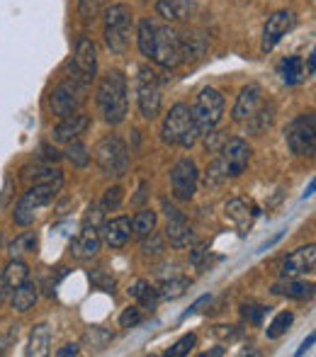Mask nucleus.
I'll use <instances>...</instances> for the list:
<instances>
[{
    "label": "nucleus",
    "instance_id": "393cba45",
    "mask_svg": "<svg viewBox=\"0 0 316 357\" xmlns=\"http://www.w3.org/2000/svg\"><path fill=\"white\" fill-rule=\"evenodd\" d=\"M49 345H52V328H49L47 324L34 326V328H32V335H29L27 355H34V357L49 355Z\"/></svg>",
    "mask_w": 316,
    "mask_h": 357
},
{
    "label": "nucleus",
    "instance_id": "412c9836",
    "mask_svg": "<svg viewBox=\"0 0 316 357\" xmlns=\"http://www.w3.org/2000/svg\"><path fill=\"white\" fill-rule=\"evenodd\" d=\"M100 231L93 229V226H83L80 236L71 243V253L76 255L78 260H90L100 253Z\"/></svg>",
    "mask_w": 316,
    "mask_h": 357
},
{
    "label": "nucleus",
    "instance_id": "e433bc0d",
    "mask_svg": "<svg viewBox=\"0 0 316 357\" xmlns=\"http://www.w3.org/2000/svg\"><path fill=\"white\" fill-rule=\"evenodd\" d=\"M34 248H37V236H34L32 231H27V234L17 236V238L10 243V255L17 258V255H22V253H32Z\"/></svg>",
    "mask_w": 316,
    "mask_h": 357
},
{
    "label": "nucleus",
    "instance_id": "4c0bfd02",
    "mask_svg": "<svg viewBox=\"0 0 316 357\" xmlns=\"http://www.w3.org/2000/svg\"><path fill=\"white\" fill-rule=\"evenodd\" d=\"M66 158L71 160L76 168H85V165L90 163V153H88V149H85V144H80V142H71L68 144V149H66Z\"/></svg>",
    "mask_w": 316,
    "mask_h": 357
},
{
    "label": "nucleus",
    "instance_id": "473e14b6",
    "mask_svg": "<svg viewBox=\"0 0 316 357\" xmlns=\"http://www.w3.org/2000/svg\"><path fill=\"white\" fill-rule=\"evenodd\" d=\"M190 287V280L188 278H170V280H163L158 287V296L163 299H178L188 291Z\"/></svg>",
    "mask_w": 316,
    "mask_h": 357
},
{
    "label": "nucleus",
    "instance_id": "2f4dec72",
    "mask_svg": "<svg viewBox=\"0 0 316 357\" xmlns=\"http://www.w3.org/2000/svg\"><path fill=\"white\" fill-rule=\"evenodd\" d=\"M207 49V39L200 37V34H193L188 39H180V52H183V61H190V59H200Z\"/></svg>",
    "mask_w": 316,
    "mask_h": 357
},
{
    "label": "nucleus",
    "instance_id": "8fccbe9b",
    "mask_svg": "<svg viewBox=\"0 0 316 357\" xmlns=\"http://www.w3.org/2000/svg\"><path fill=\"white\" fill-rule=\"evenodd\" d=\"M312 345H314V333H312V335H309V338H307V340H304V343H302V348H299V350H297V355H304V353H307V350H309V348H312Z\"/></svg>",
    "mask_w": 316,
    "mask_h": 357
},
{
    "label": "nucleus",
    "instance_id": "79ce46f5",
    "mask_svg": "<svg viewBox=\"0 0 316 357\" xmlns=\"http://www.w3.org/2000/svg\"><path fill=\"white\" fill-rule=\"evenodd\" d=\"M90 280H93V284L98 287V289L103 291H110V294H114V278L107 273H103V270H95V273H90Z\"/></svg>",
    "mask_w": 316,
    "mask_h": 357
},
{
    "label": "nucleus",
    "instance_id": "1a4fd4ad",
    "mask_svg": "<svg viewBox=\"0 0 316 357\" xmlns=\"http://www.w3.org/2000/svg\"><path fill=\"white\" fill-rule=\"evenodd\" d=\"M285 139L292 153L297 155H314L316 149V117L314 112L299 114L285 129Z\"/></svg>",
    "mask_w": 316,
    "mask_h": 357
},
{
    "label": "nucleus",
    "instance_id": "ddd939ff",
    "mask_svg": "<svg viewBox=\"0 0 316 357\" xmlns=\"http://www.w3.org/2000/svg\"><path fill=\"white\" fill-rule=\"evenodd\" d=\"M219 158H222L229 178H239L250 163V146L243 139H229L219 149Z\"/></svg>",
    "mask_w": 316,
    "mask_h": 357
},
{
    "label": "nucleus",
    "instance_id": "f03ea898",
    "mask_svg": "<svg viewBox=\"0 0 316 357\" xmlns=\"http://www.w3.org/2000/svg\"><path fill=\"white\" fill-rule=\"evenodd\" d=\"M160 134H163V142L170 146H183V149H193L197 144V139L202 137L195 124L193 114H190V107L185 102H178L170 107V112L165 114L163 127H160Z\"/></svg>",
    "mask_w": 316,
    "mask_h": 357
},
{
    "label": "nucleus",
    "instance_id": "72a5a7b5",
    "mask_svg": "<svg viewBox=\"0 0 316 357\" xmlns=\"http://www.w3.org/2000/svg\"><path fill=\"white\" fill-rule=\"evenodd\" d=\"M227 180H229V175H227V168H224L222 158H214L212 163L207 165V170H204V185H207L209 190L222 188Z\"/></svg>",
    "mask_w": 316,
    "mask_h": 357
},
{
    "label": "nucleus",
    "instance_id": "aec40b11",
    "mask_svg": "<svg viewBox=\"0 0 316 357\" xmlns=\"http://www.w3.org/2000/svg\"><path fill=\"white\" fill-rule=\"evenodd\" d=\"M165 238L173 248H188L190 243L195 241V234H193V226L188 224L185 214H175V216H168V224H165Z\"/></svg>",
    "mask_w": 316,
    "mask_h": 357
},
{
    "label": "nucleus",
    "instance_id": "20e7f679",
    "mask_svg": "<svg viewBox=\"0 0 316 357\" xmlns=\"http://www.w3.org/2000/svg\"><path fill=\"white\" fill-rule=\"evenodd\" d=\"M88 80H83L80 75H68L66 80H61V83L54 88L52 93V112L57 114V117H68V114H76L80 112V107L85 105V100H88Z\"/></svg>",
    "mask_w": 316,
    "mask_h": 357
},
{
    "label": "nucleus",
    "instance_id": "b1692460",
    "mask_svg": "<svg viewBox=\"0 0 316 357\" xmlns=\"http://www.w3.org/2000/svg\"><path fill=\"white\" fill-rule=\"evenodd\" d=\"M39 299V287L32 282V280H27V282H22L20 287H15L13 289V299H10V304H13L15 311H20V314H24V311H29L34 304H37Z\"/></svg>",
    "mask_w": 316,
    "mask_h": 357
},
{
    "label": "nucleus",
    "instance_id": "f8f14e48",
    "mask_svg": "<svg viewBox=\"0 0 316 357\" xmlns=\"http://www.w3.org/2000/svg\"><path fill=\"white\" fill-rule=\"evenodd\" d=\"M294 24H297V17H294L292 10H278V13L270 15L263 29V52L265 54L273 52V49L283 42L285 34L292 32Z\"/></svg>",
    "mask_w": 316,
    "mask_h": 357
},
{
    "label": "nucleus",
    "instance_id": "c03bdc74",
    "mask_svg": "<svg viewBox=\"0 0 316 357\" xmlns=\"http://www.w3.org/2000/svg\"><path fill=\"white\" fill-rule=\"evenodd\" d=\"M144 238H146V241H144L142 250H144V253H146V255H160V253H163V250H165L163 238L153 234V231H151V234H149V236H144Z\"/></svg>",
    "mask_w": 316,
    "mask_h": 357
},
{
    "label": "nucleus",
    "instance_id": "37998d69",
    "mask_svg": "<svg viewBox=\"0 0 316 357\" xmlns=\"http://www.w3.org/2000/svg\"><path fill=\"white\" fill-rule=\"evenodd\" d=\"M142 319H144L142 309H139V306H129V309H124L122 316H119V326H122V328H132V326L142 324Z\"/></svg>",
    "mask_w": 316,
    "mask_h": 357
},
{
    "label": "nucleus",
    "instance_id": "423d86ee",
    "mask_svg": "<svg viewBox=\"0 0 316 357\" xmlns=\"http://www.w3.org/2000/svg\"><path fill=\"white\" fill-rule=\"evenodd\" d=\"M95 163H98L100 170H103L105 175H110V178H112V175L114 178H122L129 170L127 144L119 137H114V134L100 139L98 146H95Z\"/></svg>",
    "mask_w": 316,
    "mask_h": 357
},
{
    "label": "nucleus",
    "instance_id": "a19ab883",
    "mask_svg": "<svg viewBox=\"0 0 316 357\" xmlns=\"http://www.w3.org/2000/svg\"><path fill=\"white\" fill-rule=\"evenodd\" d=\"M103 204L100 202H93L88 207V212L83 216V226H93V229H100V224L105 221V212H103Z\"/></svg>",
    "mask_w": 316,
    "mask_h": 357
},
{
    "label": "nucleus",
    "instance_id": "7c9ffc66",
    "mask_svg": "<svg viewBox=\"0 0 316 357\" xmlns=\"http://www.w3.org/2000/svg\"><path fill=\"white\" fill-rule=\"evenodd\" d=\"M153 229H156V212H153V209H142V212L134 214V219H132V231L139 236V238L149 236Z\"/></svg>",
    "mask_w": 316,
    "mask_h": 357
},
{
    "label": "nucleus",
    "instance_id": "6ab92c4d",
    "mask_svg": "<svg viewBox=\"0 0 316 357\" xmlns=\"http://www.w3.org/2000/svg\"><path fill=\"white\" fill-rule=\"evenodd\" d=\"M90 127V117L88 114H68V117H61V122L57 124V129H54V139H57L59 144H71L76 142L80 134H85V129Z\"/></svg>",
    "mask_w": 316,
    "mask_h": 357
},
{
    "label": "nucleus",
    "instance_id": "cd10ccee",
    "mask_svg": "<svg viewBox=\"0 0 316 357\" xmlns=\"http://www.w3.org/2000/svg\"><path fill=\"white\" fill-rule=\"evenodd\" d=\"M22 180H27L29 185H42V183H54V180H61V173L57 168H49V165H27L22 168Z\"/></svg>",
    "mask_w": 316,
    "mask_h": 357
},
{
    "label": "nucleus",
    "instance_id": "7ed1b4c3",
    "mask_svg": "<svg viewBox=\"0 0 316 357\" xmlns=\"http://www.w3.org/2000/svg\"><path fill=\"white\" fill-rule=\"evenodd\" d=\"M134 15L132 8L124 3L110 5L107 13H105V44L112 54L122 56L129 47V39H132V27H134Z\"/></svg>",
    "mask_w": 316,
    "mask_h": 357
},
{
    "label": "nucleus",
    "instance_id": "ea45409f",
    "mask_svg": "<svg viewBox=\"0 0 316 357\" xmlns=\"http://www.w3.org/2000/svg\"><path fill=\"white\" fill-rule=\"evenodd\" d=\"M195 345H197V335L195 333H188V335H183V338L178 340V343L173 345V348L168 350V357H183V355H188L190 350L195 348Z\"/></svg>",
    "mask_w": 316,
    "mask_h": 357
},
{
    "label": "nucleus",
    "instance_id": "4468645a",
    "mask_svg": "<svg viewBox=\"0 0 316 357\" xmlns=\"http://www.w3.org/2000/svg\"><path fill=\"white\" fill-rule=\"evenodd\" d=\"M316 265V248L312 243L302 245V248L292 250L287 258L283 260V278H304V275H312Z\"/></svg>",
    "mask_w": 316,
    "mask_h": 357
},
{
    "label": "nucleus",
    "instance_id": "9b49d317",
    "mask_svg": "<svg viewBox=\"0 0 316 357\" xmlns=\"http://www.w3.org/2000/svg\"><path fill=\"white\" fill-rule=\"evenodd\" d=\"M197 183H200V173L195 160L190 158H180L178 163L170 170V185H173V195L183 202L195 197L197 192Z\"/></svg>",
    "mask_w": 316,
    "mask_h": 357
},
{
    "label": "nucleus",
    "instance_id": "0eeeda50",
    "mask_svg": "<svg viewBox=\"0 0 316 357\" xmlns=\"http://www.w3.org/2000/svg\"><path fill=\"white\" fill-rule=\"evenodd\" d=\"M137 105H139V112H142L146 119H156L160 114V105H163V88H160L158 73L149 66L139 68Z\"/></svg>",
    "mask_w": 316,
    "mask_h": 357
},
{
    "label": "nucleus",
    "instance_id": "5701e85b",
    "mask_svg": "<svg viewBox=\"0 0 316 357\" xmlns=\"http://www.w3.org/2000/svg\"><path fill=\"white\" fill-rule=\"evenodd\" d=\"M273 294L287 296V299L307 301L314 296V284L302 282L299 278H285V282H278L273 287Z\"/></svg>",
    "mask_w": 316,
    "mask_h": 357
},
{
    "label": "nucleus",
    "instance_id": "c756f323",
    "mask_svg": "<svg viewBox=\"0 0 316 357\" xmlns=\"http://www.w3.org/2000/svg\"><path fill=\"white\" fill-rule=\"evenodd\" d=\"M3 280H5V284H8V289H15V287H20L29 280V268L22 263V260L13 258L8 263V268L3 270Z\"/></svg>",
    "mask_w": 316,
    "mask_h": 357
},
{
    "label": "nucleus",
    "instance_id": "dca6fc26",
    "mask_svg": "<svg viewBox=\"0 0 316 357\" xmlns=\"http://www.w3.org/2000/svg\"><path fill=\"white\" fill-rule=\"evenodd\" d=\"M100 234H103V241L110 248H124L127 241L132 238V219H127V216H114V219L103 221V224H100Z\"/></svg>",
    "mask_w": 316,
    "mask_h": 357
},
{
    "label": "nucleus",
    "instance_id": "3c124183",
    "mask_svg": "<svg viewBox=\"0 0 316 357\" xmlns=\"http://www.w3.org/2000/svg\"><path fill=\"white\" fill-rule=\"evenodd\" d=\"M5 294H8V284H5L3 280V270H0V304L5 301Z\"/></svg>",
    "mask_w": 316,
    "mask_h": 357
},
{
    "label": "nucleus",
    "instance_id": "2eb2a0df",
    "mask_svg": "<svg viewBox=\"0 0 316 357\" xmlns=\"http://www.w3.org/2000/svg\"><path fill=\"white\" fill-rule=\"evenodd\" d=\"M73 71L83 80H93L95 71H98V49H95L93 39L80 37L76 44V56H73Z\"/></svg>",
    "mask_w": 316,
    "mask_h": 357
},
{
    "label": "nucleus",
    "instance_id": "a211bd4d",
    "mask_svg": "<svg viewBox=\"0 0 316 357\" xmlns=\"http://www.w3.org/2000/svg\"><path fill=\"white\" fill-rule=\"evenodd\" d=\"M224 214H227V219L236 226L241 234H246V231L253 226V219H255V214H258V209H255V204L248 202V199L236 197V199H232V202H227Z\"/></svg>",
    "mask_w": 316,
    "mask_h": 357
},
{
    "label": "nucleus",
    "instance_id": "603ef678",
    "mask_svg": "<svg viewBox=\"0 0 316 357\" xmlns=\"http://www.w3.org/2000/svg\"><path fill=\"white\" fill-rule=\"evenodd\" d=\"M209 355H224V350L222 348H214V350H209V353H204L202 357H209Z\"/></svg>",
    "mask_w": 316,
    "mask_h": 357
},
{
    "label": "nucleus",
    "instance_id": "09e8293b",
    "mask_svg": "<svg viewBox=\"0 0 316 357\" xmlns=\"http://www.w3.org/2000/svg\"><path fill=\"white\" fill-rule=\"evenodd\" d=\"M80 353V348L76 343H68V345H63V348H59L57 350V355L59 357H68V355H78Z\"/></svg>",
    "mask_w": 316,
    "mask_h": 357
},
{
    "label": "nucleus",
    "instance_id": "a878e982",
    "mask_svg": "<svg viewBox=\"0 0 316 357\" xmlns=\"http://www.w3.org/2000/svg\"><path fill=\"white\" fill-rule=\"evenodd\" d=\"M129 296L139 301V306L144 309H153L158 304V289L146 280H137V282L129 284Z\"/></svg>",
    "mask_w": 316,
    "mask_h": 357
},
{
    "label": "nucleus",
    "instance_id": "f3484780",
    "mask_svg": "<svg viewBox=\"0 0 316 357\" xmlns=\"http://www.w3.org/2000/svg\"><path fill=\"white\" fill-rule=\"evenodd\" d=\"M260 102H263V88H260L258 83H248L239 93L236 105H234V112H232L234 122H246V119L255 112V107H258Z\"/></svg>",
    "mask_w": 316,
    "mask_h": 357
},
{
    "label": "nucleus",
    "instance_id": "c9c22d12",
    "mask_svg": "<svg viewBox=\"0 0 316 357\" xmlns=\"http://www.w3.org/2000/svg\"><path fill=\"white\" fill-rule=\"evenodd\" d=\"M153 34H156V22H153V20H149V17L142 20V22H139V37H137V42H139V52H142L146 59H149V54H151Z\"/></svg>",
    "mask_w": 316,
    "mask_h": 357
},
{
    "label": "nucleus",
    "instance_id": "49530a36",
    "mask_svg": "<svg viewBox=\"0 0 316 357\" xmlns=\"http://www.w3.org/2000/svg\"><path fill=\"white\" fill-rule=\"evenodd\" d=\"M122 197H124L122 188H110L107 192H105V197H103V202H100V204H103L105 209H119Z\"/></svg>",
    "mask_w": 316,
    "mask_h": 357
},
{
    "label": "nucleus",
    "instance_id": "4be33fe9",
    "mask_svg": "<svg viewBox=\"0 0 316 357\" xmlns=\"http://www.w3.org/2000/svg\"><path fill=\"white\" fill-rule=\"evenodd\" d=\"M195 10V0H156V13L168 22L188 20Z\"/></svg>",
    "mask_w": 316,
    "mask_h": 357
},
{
    "label": "nucleus",
    "instance_id": "c85d7f7f",
    "mask_svg": "<svg viewBox=\"0 0 316 357\" xmlns=\"http://www.w3.org/2000/svg\"><path fill=\"white\" fill-rule=\"evenodd\" d=\"M278 73H280V78H283L285 85L299 83V80L304 78V63H302V59H299V56H287L278 66Z\"/></svg>",
    "mask_w": 316,
    "mask_h": 357
},
{
    "label": "nucleus",
    "instance_id": "a18cd8bd",
    "mask_svg": "<svg viewBox=\"0 0 316 357\" xmlns=\"http://www.w3.org/2000/svg\"><path fill=\"white\" fill-rule=\"evenodd\" d=\"M268 314V306H260V304H243V316L250 321V324L260 326Z\"/></svg>",
    "mask_w": 316,
    "mask_h": 357
},
{
    "label": "nucleus",
    "instance_id": "de8ad7c7",
    "mask_svg": "<svg viewBox=\"0 0 316 357\" xmlns=\"http://www.w3.org/2000/svg\"><path fill=\"white\" fill-rule=\"evenodd\" d=\"M85 338H88L90 343H93L98 350H103L105 345H107V340L112 338V335H110L107 331H103V328H93V331H88V335H85Z\"/></svg>",
    "mask_w": 316,
    "mask_h": 357
},
{
    "label": "nucleus",
    "instance_id": "f704fd0d",
    "mask_svg": "<svg viewBox=\"0 0 316 357\" xmlns=\"http://www.w3.org/2000/svg\"><path fill=\"white\" fill-rule=\"evenodd\" d=\"M292 321H294V314H292V311H283V314L275 316L273 324H270L268 328H265V335H268L270 340L283 338V335L289 331V326H292Z\"/></svg>",
    "mask_w": 316,
    "mask_h": 357
},
{
    "label": "nucleus",
    "instance_id": "f257e3e1",
    "mask_svg": "<svg viewBox=\"0 0 316 357\" xmlns=\"http://www.w3.org/2000/svg\"><path fill=\"white\" fill-rule=\"evenodd\" d=\"M95 102H98L100 114L105 117L107 124L124 122L129 112V98H127V78L119 71H110L103 75L95 93Z\"/></svg>",
    "mask_w": 316,
    "mask_h": 357
},
{
    "label": "nucleus",
    "instance_id": "6e6552de",
    "mask_svg": "<svg viewBox=\"0 0 316 357\" xmlns=\"http://www.w3.org/2000/svg\"><path fill=\"white\" fill-rule=\"evenodd\" d=\"M190 114H193L195 124H197L200 134H207L222 122L224 114V98L217 88H204L202 93L197 95L195 105L190 107Z\"/></svg>",
    "mask_w": 316,
    "mask_h": 357
},
{
    "label": "nucleus",
    "instance_id": "39448f33",
    "mask_svg": "<svg viewBox=\"0 0 316 357\" xmlns=\"http://www.w3.org/2000/svg\"><path fill=\"white\" fill-rule=\"evenodd\" d=\"M61 190V180H54V183H42V185H29L27 192L20 197V202L15 204L13 219L17 226H29L37 216V209L47 207L57 192Z\"/></svg>",
    "mask_w": 316,
    "mask_h": 357
},
{
    "label": "nucleus",
    "instance_id": "58836bf2",
    "mask_svg": "<svg viewBox=\"0 0 316 357\" xmlns=\"http://www.w3.org/2000/svg\"><path fill=\"white\" fill-rule=\"evenodd\" d=\"M105 3H107V0H78V15L85 22H90V20H95L103 13Z\"/></svg>",
    "mask_w": 316,
    "mask_h": 357
},
{
    "label": "nucleus",
    "instance_id": "9d476101",
    "mask_svg": "<svg viewBox=\"0 0 316 357\" xmlns=\"http://www.w3.org/2000/svg\"><path fill=\"white\" fill-rule=\"evenodd\" d=\"M153 63H158L160 68H175L178 63H183V52H180V34L170 27H158L153 34L151 54H149Z\"/></svg>",
    "mask_w": 316,
    "mask_h": 357
},
{
    "label": "nucleus",
    "instance_id": "bb28decb",
    "mask_svg": "<svg viewBox=\"0 0 316 357\" xmlns=\"http://www.w3.org/2000/svg\"><path fill=\"white\" fill-rule=\"evenodd\" d=\"M273 117H275V105L273 102H260L258 107H255V112L250 114L246 122H248V129L253 134H263L265 129L273 124Z\"/></svg>",
    "mask_w": 316,
    "mask_h": 357
}]
</instances>
